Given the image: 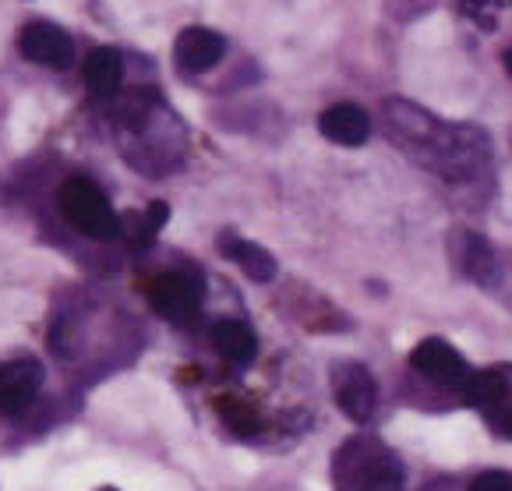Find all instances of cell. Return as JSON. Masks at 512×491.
<instances>
[{"instance_id":"cell-20","label":"cell","mask_w":512,"mask_h":491,"mask_svg":"<svg viewBox=\"0 0 512 491\" xmlns=\"http://www.w3.org/2000/svg\"><path fill=\"white\" fill-rule=\"evenodd\" d=\"M505 4H512V0H505Z\"/></svg>"},{"instance_id":"cell-14","label":"cell","mask_w":512,"mask_h":491,"mask_svg":"<svg viewBox=\"0 0 512 491\" xmlns=\"http://www.w3.org/2000/svg\"><path fill=\"white\" fill-rule=\"evenodd\" d=\"M463 393H467L470 407H477V410H495V407H502L505 393H509V382H505L502 371H495V368H491V371H474Z\"/></svg>"},{"instance_id":"cell-2","label":"cell","mask_w":512,"mask_h":491,"mask_svg":"<svg viewBox=\"0 0 512 491\" xmlns=\"http://www.w3.org/2000/svg\"><path fill=\"white\" fill-rule=\"evenodd\" d=\"M61 216L85 237H96V241H110V237L121 234V220L113 212L110 198L96 188L85 177H71V181L61 184Z\"/></svg>"},{"instance_id":"cell-18","label":"cell","mask_w":512,"mask_h":491,"mask_svg":"<svg viewBox=\"0 0 512 491\" xmlns=\"http://www.w3.org/2000/svg\"><path fill=\"white\" fill-rule=\"evenodd\" d=\"M502 61H505V75L512 78V46H509V50L502 53Z\"/></svg>"},{"instance_id":"cell-19","label":"cell","mask_w":512,"mask_h":491,"mask_svg":"<svg viewBox=\"0 0 512 491\" xmlns=\"http://www.w3.org/2000/svg\"><path fill=\"white\" fill-rule=\"evenodd\" d=\"M502 431H505V439H512V410L505 414V421H502Z\"/></svg>"},{"instance_id":"cell-6","label":"cell","mask_w":512,"mask_h":491,"mask_svg":"<svg viewBox=\"0 0 512 491\" xmlns=\"http://www.w3.org/2000/svg\"><path fill=\"white\" fill-rule=\"evenodd\" d=\"M410 364H414V371H421L424 378H431V382L449 386V389H467L470 375H474L470 364L456 354V347H449V343L438 340V336L417 343L414 354H410Z\"/></svg>"},{"instance_id":"cell-16","label":"cell","mask_w":512,"mask_h":491,"mask_svg":"<svg viewBox=\"0 0 512 491\" xmlns=\"http://www.w3.org/2000/svg\"><path fill=\"white\" fill-rule=\"evenodd\" d=\"M166 220H170V205L166 202H152L145 212H138V216H131V223H135V230H131V248H152V241L159 237V230L166 227Z\"/></svg>"},{"instance_id":"cell-9","label":"cell","mask_w":512,"mask_h":491,"mask_svg":"<svg viewBox=\"0 0 512 491\" xmlns=\"http://www.w3.org/2000/svg\"><path fill=\"white\" fill-rule=\"evenodd\" d=\"M452 255H456V265L467 280L481 283V287H495L498 283V258L491 251V244L484 241L481 234H470V230H460L452 234Z\"/></svg>"},{"instance_id":"cell-4","label":"cell","mask_w":512,"mask_h":491,"mask_svg":"<svg viewBox=\"0 0 512 491\" xmlns=\"http://www.w3.org/2000/svg\"><path fill=\"white\" fill-rule=\"evenodd\" d=\"M332 393H336V407L350 417L354 424H368L378 407V382L364 364L343 361L332 368Z\"/></svg>"},{"instance_id":"cell-7","label":"cell","mask_w":512,"mask_h":491,"mask_svg":"<svg viewBox=\"0 0 512 491\" xmlns=\"http://www.w3.org/2000/svg\"><path fill=\"white\" fill-rule=\"evenodd\" d=\"M43 389V364L36 357H18V361L0 368V414L15 417L36 400Z\"/></svg>"},{"instance_id":"cell-17","label":"cell","mask_w":512,"mask_h":491,"mask_svg":"<svg viewBox=\"0 0 512 491\" xmlns=\"http://www.w3.org/2000/svg\"><path fill=\"white\" fill-rule=\"evenodd\" d=\"M470 491H512V477L502 470H484L481 477H474Z\"/></svg>"},{"instance_id":"cell-3","label":"cell","mask_w":512,"mask_h":491,"mask_svg":"<svg viewBox=\"0 0 512 491\" xmlns=\"http://www.w3.org/2000/svg\"><path fill=\"white\" fill-rule=\"evenodd\" d=\"M149 304L166 322L188 325L202 311V283L188 272H163L149 283Z\"/></svg>"},{"instance_id":"cell-1","label":"cell","mask_w":512,"mask_h":491,"mask_svg":"<svg viewBox=\"0 0 512 491\" xmlns=\"http://www.w3.org/2000/svg\"><path fill=\"white\" fill-rule=\"evenodd\" d=\"M336 491H403V467L378 439H350L336 453Z\"/></svg>"},{"instance_id":"cell-5","label":"cell","mask_w":512,"mask_h":491,"mask_svg":"<svg viewBox=\"0 0 512 491\" xmlns=\"http://www.w3.org/2000/svg\"><path fill=\"white\" fill-rule=\"evenodd\" d=\"M18 50L25 61L39 64V68L64 71L75 61V39L53 22H29L18 32Z\"/></svg>"},{"instance_id":"cell-13","label":"cell","mask_w":512,"mask_h":491,"mask_svg":"<svg viewBox=\"0 0 512 491\" xmlns=\"http://www.w3.org/2000/svg\"><path fill=\"white\" fill-rule=\"evenodd\" d=\"M85 85H89L92 96L106 99V96H117L124 82V57L113 46H96V50L85 57Z\"/></svg>"},{"instance_id":"cell-15","label":"cell","mask_w":512,"mask_h":491,"mask_svg":"<svg viewBox=\"0 0 512 491\" xmlns=\"http://www.w3.org/2000/svg\"><path fill=\"white\" fill-rule=\"evenodd\" d=\"M216 414L223 417V424L234 431V435H244V439H251V435H262V414H258L251 403L237 400V396H219Z\"/></svg>"},{"instance_id":"cell-8","label":"cell","mask_w":512,"mask_h":491,"mask_svg":"<svg viewBox=\"0 0 512 491\" xmlns=\"http://www.w3.org/2000/svg\"><path fill=\"white\" fill-rule=\"evenodd\" d=\"M174 57L184 75H202V71H212L226 57V39L212 29L191 25V29H184L181 36H177Z\"/></svg>"},{"instance_id":"cell-10","label":"cell","mask_w":512,"mask_h":491,"mask_svg":"<svg viewBox=\"0 0 512 491\" xmlns=\"http://www.w3.org/2000/svg\"><path fill=\"white\" fill-rule=\"evenodd\" d=\"M318 131H322L329 142L347 145V149H357V145L368 142L371 117L364 114L357 103H336V106H329L322 117H318Z\"/></svg>"},{"instance_id":"cell-12","label":"cell","mask_w":512,"mask_h":491,"mask_svg":"<svg viewBox=\"0 0 512 491\" xmlns=\"http://www.w3.org/2000/svg\"><path fill=\"white\" fill-rule=\"evenodd\" d=\"M212 343L223 354V361L237 364V368H248L258 357V336L248 322H237V318H223V322L212 325Z\"/></svg>"},{"instance_id":"cell-11","label":"cell","mask_w":512,"mask_h":491,"mask_svg":"<svg viewBox=\"0 0 512 491\" xmlns=\"http://www.w3.org/2000/svg\"><path fill=\"white\" fill-rule=\"evenodd\" d=\"M219 251H223V255L230 258L234 265H241V272L248 276V280H255V283H272V280H276L279 265H276V258H272V251L262 248V244L244 241V237L223 230V234H219Z\"/></svg>"}]
</instances>
